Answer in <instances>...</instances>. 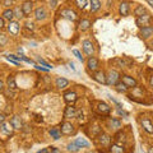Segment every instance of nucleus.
<instances>
[{"label":"nucleus","instance_id":"nucleus-9","mask_svg":"<svg viewBox=\"0 0 153 153\" xmlns=\"http://www.w3.org/2000/svg\"><path fill=\"white\" fill-rule=\"evenodd\" d=\"M32 10H33V3L31 1V0H26V1L22 4V12H23V14H25V17L30 16V14L32 13Z\"/></svg>","mask_w":153,"mask_h":153},{"label":"nucleus","instance_id":"nucleus-19","mask_svg":"<svg viewBox=\"0 0 153 153\" xmlns=\"http://www.w3.org/2000/svg\"><path fill=\"white\" fill-rule=\"evenodd\" d=\"M119 12H120V14L124 17L129 16V12H130V4H129L128 1H123L120 4V8H119Z\"/></svg>","mask_w":153,"mask_h":153},{"label":"nucleus","instance_id":"nucleus-31","mask_svg":"<svg viewBox=\"0 0 153 153\" xmlns=\"http://www.w3.org/2000/svg\"><path fill=\"white\" fill-rule=\"evenodd\" d=\"M75 4H76V7H78L79 9H83L88 5V0H75Z\"/></svg>","mask_w":153,"mask_h":153},{"label":"nucleus","instance_id":"nucleus-10","mask_svg":"<svg viewBox=\"0 0 153 153\" xmlns=\"http://www.w3.org/2000/svg\"><path fill=\"white\" fill-rule=\"evenodd\" d=\"M98 59L97 57H94V56H89L88 57V60H87V66H88V69L89 70H92V71H96L98 69Z\"/></svg>","mask_w":153,"mask_h":153},{"label":"nucleus","instance_id":"nucleus-22","mask_svg":"<svg viewBox=\"0 0 153 153\" xmlns=\"http://www.w3.org/2000/svg\"><path fill=\"white\" fill-rule=\"evenodd\" d=\"M55 83H56V87L59 89H64L69 85V80L65 79V78H57Z\"/></svg>","mask_w":153,"mask_h":153},{"label":"nucleus","instance_id":"nucleus-12","mask_svg":"<svg viewBox=\"0 0 153 153\" xmlns=\"http://www.w3.org/2000/svg\"><path fill=\"white\" fill-rule=\"evenodd\" d=\"M19 23L18 22H16V21H10L9 22V25H8V31H9V33L10 35H13V36H17L18 33H19Z\"/></svg>","mask_w":153,"mask_h":153},{"label":"nucleus","instance_id":"nucleus-50","mask_svg":"<svg viewBox=\"0 0 153 153\" xmlns=\"http://www.w3.org/2000/svg\"><path fill=\"white\" fill-rule=\"evenodd\" d=\"M37 153H50V152H49V149H47V148H44V149H41V151H38Z\"/></svg>","mask_w":153,"mask_h":153},{"label":"nucleus","instance_id":"nucleus-28","mask_svg":"<svg viewBox=\"0 0 153 153\" xmlns=\"http://www.w3.org/2000/svg\"><path fill=\"white\" fill-rule=\"evenodd\" d=\"M50 135H51V138H54L55 140L60 139V135H61L60 129H57V128H51V129H50Z\"/></svg>","mask_w":153,"mask_h":153},{"label":"nucleus","instance_id":"nucleus-24","mask_svg":"<svg viewBox=\"0 0 153 153\" xmlns=\"http://www.w3.org/2000/svg\"><path fill=\"white\" fill-rule=\"evenodd\" d=\"M110 153H125V148L119 144H111L110 146Z\"/></svg>","mask_w":153,"mask_h":153},{"label":"nucleus","instance_id":"nucleus-8","mask_svg":"<svg viewBox=\"0 0 153 153\" xmlns=\"http://www.w3.org/2000/svg\"><path fill=\"white\" fill-rule=\"evenodd\" d=\"M64 100L68 105H73L76 100H78V96H76L74 91H68V92L64 93Z\"/></svg>","mask_w":153,"mask_h":153},{"label":"nucleus","instance_id":"nucleus-37","mask_svg":"<svg viewBox=\"0 0 153 153\" xmlns=\"http://www.w3.org/2000/svg\"><path fill=\"white\" fill-rule=\"evenodd\" d=\"M1 4L4 7H5L7 9H9L10 7L14 5V0H1Z\"/></svg>","mask_w":153,"mask_h":153},{"label":"nucleus","instance_id":"nucleus-36","mask_svg":"<svg viewBox=\"0 0 153 153\" xmlns=\"http://www.w3.org/2000/svg\"><path fill=\"white\" fill-rule=\"evenodd\" d=\"M37 61H38V64H41V65H44L45 66V68H47V69H52V66L49 64V63H46V61L44 60V59H41V57L40 56H38L37 57Z\"/></svg>","mask_w":153,"mask_h":153},{"label":"nucleus","instance_id":"nucleus-6","mask_svg":"<svg viewBox=\"0 0 153 153\" xmlns=\"http://www.w3.org/2000/svg\"><path fill=\"white\" fill-rule=\"evenodd\" d=\"M120 79H121V83L125 84L128 88H134V87H137V80L134 79L133 76H130V75H123Z\"/></svg>","mask_w":153,"mask_h":153},{"label":"nucleus","instance_id":"nucleus-4","mask_svg":"<svg viewBox=\"0 0 153 153\" xmlns=\"http://www.w3.org/2000/svg\"><path fill=\"white\" fill-rule=\"evenodd\" d=\"M82 46H83V51L85 52V55L93 56V54H94V46H93V44H92V41L84 40V41L82 42Z\"/></svg>","mask_w":153,"mask_h":153},{"label":"nucleus","instance_id":"nucleus-43","mask_svg":"<svg viewBox=\"0 0 153 153\" xmlns=\"http://www.w3.org/2000/svg\"><path fill=\"white\" fill-rule=\"evenodd\" d=\"M21 59H22V60H25L26 63H30V64H35V61H33V60H31V59H27L26 56H21Z\"/></svg>","mask_w":153,"mask_h":153},{"label":"nucleus","instance_id":"nucleus-40","mask_svg":"<svg viewBox=\"0 0 153 153\" xmlns=\"http://www.w3.org/2000/svg\"><path fill=\"white\" fill-rule=\"evenodd\" d=\"M73 54L76 56V59H78L79 61H82V63H83V61H84V57L82 56V54H80V52L78 51V50H73Z\"/></svg>","mask_w":153,"mask_h":153},{"label":"nucleus","instance_id":"nucleus-53","mask_svg":"<svg viewBox=\"0 0 153 153\" xmlns=\"http://www.w3.org/2000/svg\"><path fill=\"white\" fill-rule=\"evenodd\" d=\"M147 3L149 4V5H152V7H153V0H147Z\"/></svg>","mask_w":153,"mask_h":153},{"label":"nucleus","instance_id":"nucleus-3","mask_svg":"<svg viewBox=\"0 0 153 153\" xmlns=\"http://www.w3.org/2000/svg\"><path fill=\"white\" fill-rule=\"evenodd\" d=\"M60 16L63 18H65V19H69V21H71V22L76 21V18H78L76 13L74 10H71V9H68V8L61 9V10H60Z\"/></svg>","mask_w":153,"mask_h":153},{"label":"nucleus","instance_id":"nucleus-17","mask_svg":"<svg viewBox=\"0 0 153 153\" xmlns=\"http://www.w3.org/2000/svg\"><path fill=\"white\" fill-rule=\"evenodd\" d=\"M140 124H142V126L144 128V130L147 133L153 134V124H152V121L149 120V119H142Z\"/></svg>","mask_w":153,"mask_h":153},{"label":"nucleus","instance_id":"nucleus-23","mask_svg":"<svg viewBox=\"0 0 153 153\" xmlns=\"http://www.w3.org/2000/svg\"><path fill=\"white\" fill-rule=\"evenodd\" d=\"M91 26H92V23H91L89 19H82V21L79 22V30L80 31H87L91 28Z\"/></svg>","mask_w":153,"mask_h":153},{"label":"nucleus","instance_id":"nucleus-7","mask_svg":"<svg viewBox=\"0 0 153 153\" xmlns=\"http://www.w3.org/2000/svg\"><path fill=\"white\" fill-rule=\"evenodd\" d=\"M60 133L64 134V135H70V134L74 133V126L71 125V123L65 121L61 124V129H60Z\"/></svg>","mask_w":153,"mask_h":153},{"label":"nucleus","instance_id":"nucleus-16","mask_svg":"<svg viewBox=\"0 0 153 153\" xmlns=\"http://www.w3.org/2000/svg\"><path fill=\"white\" fill-rule=\"evenodd\" d=\"M46 16H47V13H46V9L44 7H40L35 10V18L37 21H44L46 18Z\"/></svg>","mask_w":153,"mask_h":153},{"label":"nucleus","instance_id":"nucleus-2","mask_svg":"<svg viewBox=\"0 0 153 153\" xmlns=\"http://www.w3.org/2000/svg\"><path fill=\"white\" fill-rule=\"evenodd\" d=\"M151 21H152V17L149 16L148 13H146V14H143V16H140V17H137V26L138 27H148L149 26V23H151Z\"/></svg>","mask_w":153,"mask_h":153},{"label":"nucleus","instance_id":"nucleus-44","mask_svg":"<svg viewBox=\"0 0 153 153\" xmlns=\"http://www.w3.org/2000/svg\"><path fill=\"white\" fill-rule=\"evenodd\" d=\"M5 27V22H4V18L0 17V30H3V28Z\"/></svg>","mask_w":153,"mask_h":153},{"label":"nucleus","instance_id":"nucleus-11","mask_svg":"<svg viewBox=\"0 0 153 153\" xmlns=\"http://www.w3.org/2000/svg\"><path fill=\"white\" fill-rule=\"evenodd\" d=\"M93 79L96 80V82H98L100 84H106V74H105V71H103V70L94 71Z\"/></svg>","mask_w":153,"mask_h":153},{"label":"nucleus","instance_id":"nucleus-20","mask_svg":"<svg viewBox=\"0 0 153 153\" xmlns=\"http://www.w3.org/2000/svg\"><path fill=\"white\" fill-rule=\"evenodd\" d=\"M10 125L13 126V129H21L22 125H23L21 117H19V116H13L10 119Z\"/></svg>","mask_w":153,"mask_h":153},{"label":"nucleus","instance_id":"nucleus-39","mask_svg":"<svg viewBox=\"0 0 153 153\" xmlns=\"http://www.w3.org/2000/svg\"><path fill=\"white\" fill-rule=\"evenodd\" d=\"M8 59H10V60H13V61H16L17 64H19L22 61V59H21V56H17V55H8L7 56Z\"/></svg>","mask_w":153,"mask_h":153},{"label":"nucleus","instance_id":"nucleus-35","mask_svg":"<svg viewBox=\"0 0 153 153\" xmlns=\"http://www.w3.org/2000/svg\"><path fill=\"white\" fill-rule=\"evenodd\" d=\"M68 151H70V152H78L79 151V147L75 144V143L73 142V143H70V144H68Z\"/></svg>","mask_w":153,"mask_h":153},{"label":"nucleus","instance_id":"nucleus-38","mask_svg":"<svg viewBox=\"0 0 153 153\" xmlns=\"http://www.w3.org/2000/svg\"><path fill=\"white\" fill-rule=\"evenodd\" d=\"M114 63L116 64L117 68H124V66H125V61H124L123 59H115Z\"/></svg>","mask_w":153,"mask_h":153},{"label":"nucleus","instance_id":"nucleus-18","mask_svg":"<svg viewBox=\"0 0 153 153\" xmlns=\"http://www.w3.org/2000/svg\"><path fill=\"white\" fill-rule=\"evenodd\" d=\"M0 130H1V133L7 134V135H10V134H13V126L10 125V123H1L0 124Z\"/></svg>","mask_w":153,"mask_h":153},{"label":"nucleus","instance_id":"nucleus-51","mask_svg":"<svg viewBox=\"0 0 153 153\" xmlns=\"http://www.w3.org/2000/svg\"><path fill=\"white\" fill-rule=\"evenodd\" d=\"M69 68L73 70V71H75V66H74V64L73 63H69Z\"/></svg>","mask_w":153,"mask_h":153},{"label":"nucleus","instance_id":"nucleus-47","mask_svg":"<svg viewBox=\"0 0 153 153\" xmlns=\"http://www.w3.org/2000/svg\"><path fill=\"white\" fill-rule=\"evenodd\" d=\"M117 112H119V115H123V116H128V112L123 111L121 108H119V110H117Z\"/></svg>","mask_w":153,"mask_h":153},{"label":"nucleus","instance_id":"nucleus-45","mask_svg":"<svg viewBox=\"0 0 153 153\" xmlns=\"http://www.w3.org/2000/svg\"><path fill=\"white\" fill-rule=\"evenodd\" d=\"M35 66H36V68L37 69H40V70H42V71H49L50 69H47V68H44V66H40V65H38V64H35Z\"/></svg>","mask_w":153,"mask_h":153},{"label":"nucleus","instance_id":"nucleus-1","mask_svg":"<svg viewBox=\"0 0 153 153\" xmlns=\"http://www.w3.org/2000/svg\"><path fill=\"white\" fill-rule=\"evenodd\" d=\"M121 75L119 74L117 70H110L108 74L106 75V84L108 85H116L119 83V80H120Z\"/></svg>","mask_w":153,"mask_h":153},{"label":"nucleus","instance_id":"nucleus-34","mask_svg":"<svg viewBox=\"0 0 153 153\" xmlns=\"http://www.w3.org/2000/svg\"><path fill=\"white\" fill-rule=\"evenodd\" d=\"M8 44V36L5 33H0V47L5 46Z\"/></svg>","mask_w":153,"mask_h":153},{"label":"nucleus","instance_id":"nucleus-52","mask_svg":"<svg viewBox=\"0 0 153 153\" xmlns=\"http://www.w3.org/2000/svg\"><path fill=\"white\" fill-rule=\"evenodd\" d=\"M149 85H151V87H153V75L149 78Z\"/></svg>","mask_w":153,"mask_h":153},{"label":"nucleus","instance_id":"nucleus-46","mask_svg":"<svg viewBox=\"0 0 153 153\" xmlns=\"http://www.w3.org/2000/svg\"><path fill=\"white\" fill-rule=\"evenodd\" d=\"M50 153H60V151L57 149V148H55V147H51V149L49 151Z\"/></svg>","mask_w":153,"mask_h":153},{"label":"nucleus","instance_id":"nucleus-42","mask_svg":"<svg viewBox=\"0 0 153 153\" xmlns=\"http://www.w3.org/2000/svg\"><path fill=\"white\" fill-rule=\"evenodd\" d=\"M26 28L27 30H33V28H35V25H33L32 22H27L26 23Z\"/></svg>","mask_w":153,"mask_h":153},{"label":"nucleus","instance_id":"nucleus-14","mask_svg":"<svg viewBox=\"0 0 153 153\" xmlns=\"http://www.w3.org/2000/svg\"><path fill=\"white\" fill-rule=\"evenodd\" d=\"M76 110L75 107H73L71 105H69L68 107L65 108V112H64V117L65 119H73V117H76Z\"/></svg>","mask_w":153,"mask_h":153},{"label":"nucleus","instance_id":"nucleus-33","mask_svg":"<svg viewBox=\"0 0 153 153\" xmlns=\"http://www.w3.org/2000/svg\"><path fill=\"white\" fill-rule=\"evenodd\" d=\"M13 12H14V17L18 18V19H22L23 17H25V14H23V12H22V8H19V7H17Z\"/></svg>","mask_w":153,"mask_h":153},{"label":"nucleus","instance_id":"nucleus-27","mask_svg":"<svg viewBox=\"0 0 153 153\" xmlns=\"http://www.w3.org/2000/svg\"><path fill=\"white\" fill-rule=\"evenodd\" d=\"M108 125L117 130V129L121 128V121L117 120V119H110V120H108Z\"/></svg>","mask_w":153,"mask_h":153},{"label":"nucleus","instance_id":"nucleus-54","mask_svg":"<svg viewBox=\"0 0 153 153\" xmlns=\"http://www.w3.org/2000/svg\"><path fill=\"white\" fill-rule=\"evenodd\" d=\"M18 52H19V54H22V52H23V49H22V47H19V49H18Z\"/></svg>","mask_w":153,"mask_h":153},{"label":"nucleus","instance_id":"nucleus-13","mask_svg":"<svg viewBox=\"0 0 153 153\" xmlns=\"http://www.w3.org/2000/svg\"><path fill=\"white\" fill-rule=\"evenodd\" d=\"M97 142L101 144L102 147H110V142H111V138H110L107 134H100L97 137Z\"/></svg>","mask_w":153,"mask_h":153},{"label":"nucleus","instance_id":"nucleus-29","mask_svg":"<svg viewBox=\"0 0 153 153\" xmlns=\"http://www.w3.org/2000/svg\"><path fill=\"white\" fill-rule=\"evenodd\" d=\"M146 13H147V9L143 5H138L135 9H134V14H135L137 17H140V16H143V14H146Z\"/></svg>","mask_w":153,"mask_h":153},{"label":"nucleus","instance_id":"nucleus-26","mask_svg":"<svg viewBox=\"0 0 153 153\" xmlns=\"http://www.w3.org/2000/svg\"><path fill=\"white\" fill-rule=\"evenodd\" d=\"M7 83H8V88L9 89H12L14 91L17 88V83H16V78H14L13 75H9L8 76V80H7Z\"/></svg>","mask_w":153,"mask_h":153},{"label":"nucleus","instance_id":"nucleus-21","mask_svg":"<svg viewBox=\"0 0 153 153\" xmlns=\"http://www.w3.org/2000/svg\"><path fill=\"white\" fill-rule=\"evenodd\" d=\"M89 7H91V12L96 13L101 8V1L100 0H89Z\"/></svg>","mask_w":153,"mask_h":153},{"label":"nucleus","instance_id":"nucleus-15","mask_svg":"<svg viewBox=\"0 0 153 153\" xmlns=\"http://www.w3.org/2000/svg\"><path fill=\"white\" fill-rule=\"evenodd\" d=\"M153 35V27L148 26V27H142L140 28V37L147 40V38H149L151 36Z\"/></svg>","mask_w":153,"mask_h":153},{"label":"nucleus","instance_id":"nucleus-25","mask_svg":"<svg viewBox=\"0 0 153 153\" xmlns=\"http://www.w3.org/2000/svg\"><path fill=\"white\" fill-rule=\"evenodd\" d=\"M3 18L4 19H8L9 22L13 21V18H14V12H13V9H5V10L3 12Z\"/></svg>","mask_w":153,"mask_h":153},{"label":"nucleus","instance_id":"nucleus-41","mask_svg":"<svg viewBox=\"0 0 153 153\" xmlns=\"http://www.w3.org/2000/svg\"><path fill=\"white\" fill-rule=\"evenodd\" d=\"M108 97H110V100H111V101H112V102H114V103L117 106V108H121V107H123V106H121V103L119 102V101H116V100H115V98L112 97V96H110V94H108Z\"/></svg>","mask_w":153,"mask_h":153},{"label":"nucleus","instance_id":"nucleus-49","mask_svg":"<svg viewBox=\"0 0 153 153\" xmlns=\"http://www.w3.org/2000/svg\"><path fill=\"white\" fill-rule=\"evenodd\" d=\"M4 121H5V116H4L3 114H0V124L4 123Z\"/></svg>","mask_w":153,"mask_h":153},{"label":"nucleus","instance_id":"nucleus-30","mask_svg":"<svg viewBox=\"0 0 153 153\" xmlns=\"http://www.w3.org/2000/svg\"><path fill=\"white\" fill-rule=\"evenodd\" d=\"M74 143H75V144L78 146L79 148H82V147H89V143L85 140V139H83V138H78V139H76Z\"/></svg>","mask_w":153,"mask_h":153},{"label":"nucleus","instance_id":"nucleus-5","mask_svg":"<svg viewBox=\"0 0 153 153\" xmlns=\"http://www.w3.org/2000/svg\"><path fill=\"white\" fill-rule=\"evenodd\" d=\"M96 111H97L100 115H108L110 111H111V107H110L107 103H105V102H97Z\"/></svg>","mask_w":153,"mask_h":153},{"label":"nucleus","instance_id":"nucleus-48","mask_svg":"<svg viewBox=\"0 0 153 153\" xmlns=\"http://www.w3.org/2000/svg\"><path fill=\"white\" fill-rule=\"evenodd\" d=\"M3 91H4V82H3L1 79H0V93H1Z\"/></svg>","mask_w":153,"mask_h":153},{"label":"nucleus","instance_id":"nucleus-32","mask_svg":"<svg viewBox=\"0 0 153 153\" xmlns=\"http://www.w3.org/2000/svg\"><path fill=\"white\" fill-rule=\"evenodd\" d=\"M115 87H116V91L117 92H123V93H125L126 91H128V87L124 83H121V82H119L116 85H115Z\"/></svg>","mask_w":153,"mask_h":153}]
</instances>
